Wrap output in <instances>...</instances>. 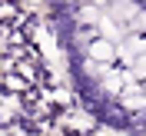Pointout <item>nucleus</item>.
<instances>
[{
	"instance_id": "nucleus-1",
	"label": "nucleus",
	"mask_w": 146,
	"mask_h": 136,
	"mask_svg": "<svg viewBox=\"0 0 146 136\" xmlns=\"http://www.w3.org/2000/svg\"><path fill=\"white\" fill-rule=\"evenodd\" d=\"M90 53L96 56V60H110V56H113V46H110L106 40H96V43L90 46Z\"/></svg>"
}]
</instances>
